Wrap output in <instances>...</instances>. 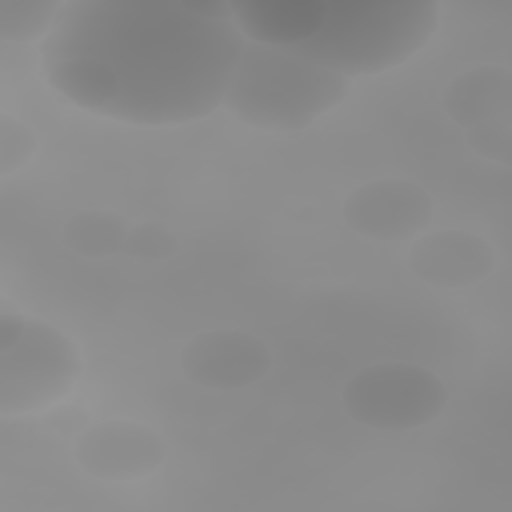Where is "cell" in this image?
<instances>
[{"mask_svg": "<svg viewBox=\"0 0 512 512\" xmlns=\"http://www.w3.org/2000/svg\"><path fill=\"white\" fill-rule=\"evenodd\" d=\"M76 460L90 476L106 482H132L158 470L166 458L162 436L134 420H104L76 440Z\"/></svg>", "mask_w": 512, "mask_h": 512, "instance_id": "obj_7", "label": "cell"}, {"mask_svg": "<svg viewBox=\"0 0 512 512\" xmlns=\"http://www.w3.org/2000/svg\"><path fill=\"white\" fill-rule=\"evenodd\" d=\"M246 40L190 2H66L42 44L48 84L128 124L172 126L214 112Z\"/></svg>", "mask_w": 512, "mask_h": 512, "instance_id": "obj_1", "label": "cell"}, {"mask_svg": "<svg viewBox=\"0 0 512 512\" xmlns=\"http://www.w3.org/2000/svg\"><path fill=\"white\" fill-rule=\"evenodd\" d=\"M80 356L58 328L0 314V414L22 416L62 400L80 376Z\"/></svg>", "mask_w": 512, "mask_h": 512, "instance_id": "obj_4", "label": "cell"}, {"mask_svg": "<svg viewBox=\"0 0 512 512\" xmlns=\"http://www.w3.org/2000/svg\"><path fill=\"white\" fill-rule=\"evenodd\" d=\"M444 382L408 362H380L356 372L342 390L346 414L368 428L408 432L436 420L446 408Z\"/></svg>", "mask_w": 512, "mask_h": 512, "instance_id": "obj_5", "label": "cell"}, {"mask_svg": "<svg viewBox=\"0 0 512 512\" xmlns=\"http://www.w3.org/2000/svg\"><path fill=\"white\" fill-rule=\"evenodd\" d=\"M346 76L286 48L246 42L222 104L238 120L266 130H300L338 106Z\"/></svg>", "mask_w": 512, "mask_h": 512, "instance_id": "obj_3", "label": "cell"}, {"mask_svg": "<svg viewBox=\"0 0 512 512\" xmlns=\"http://www.w3.org/2000/svg\"><path fill=\"white\" fill-rule=\"evenodd\" d=\"M232 22L254 44L292 50L320 28L328 2L256 0L230 2Z\"/></svg>", "mask_w": 512, "mask_h": 512, "instance_id": "obj_10", "label": "cell"}, {"mask_svg": "<svg viewBox=\"0 0 512 512\" xmlns=\"http://www.w3.org/2000/svg\"><path fill=\"white\" fill-rule=\"evenodd\" d=\"M438 18L436 0L328 2L316 34L292 52L346 78L378 74L424 48Z\"/></svg>", "mask_w": 512, "mask_h": 512, "instance_id": "obj_2", "label": "cell"}, {"mask_svg": "<svg viewBox=\"0 0 512 512\" xmlns=\"http://www.w3.org/2000/svg\"><path fill=\"white\" fill-rule=\"evenodd\" d=\"M512 72L506 66L484 64L456 76L444 92L446 114L462 128L498 118L510 110Z\"/></svg>", "mask_w": 512, "mask_h": 512, "instance_id": "obj_11", "label": "cell"}, {"mask_svg": "<svg viewBox=\"0 0 512 512\" xmlns=\"http://www.w3.org/2000/svg\"><path fill=\"white\" fill-rule=\"evenodd\" d=\"M470 146L488 160L510 162V128L508 122H500L498 118L476 124L468 128Z\"/></svg>", "mask_w": 512, "mask_h": 512, "instance_id": "obj_15", "label": "cell"}, {"mask_svg": "<svg viewBox=\"0 0 512 512\" xmlns=\"http://www.w3.org/2000/svg\"><path fill=\"white\" fill-rule=\"evenodd\" d=\"M128 224L108 210H82L64 226V242L88 258L112 256L126 246Z\"/></svg>", "mask_w": 512, "mask_h": 512, "instance_id": "obj_12", "label": "cell"}, {"mask_svg": "<svg viewBox=\"0 0 512 512\" xmlns=\"http://www.w3.org/2000/svg\"><path fill=\"white\" fill-rule=\"evenodd\" d=\"M174 246V236L164 226L148 222L130 228L124 252H130L138 258H160L168 256L174 250Z\"/></svg>", "mask_w": 512, "mask_h": 512, "instance_id": "obj_16", "label": "cell"}, {"mask_svg": "<svg viewBox=\"0 0 512 512\" xmlns=\"http://www.w3.org/2000/svg\"><path fill=\"white\" fill-rule=\"evenodd\" d=\"M408 266L430 286L468 288L492 274L496 252L474 232L446 228L418 238L408 252Z\"/></svg>", "mask_w": 512, "mask_h": 512, "instance_id": "obj_9", "label": "cell"}, {"mask_svg": "<svg viewBox=\"0 0 512 512\" xmlns=\"http://www.w3.org/2000/svg\"><path fill=\"white\" fill-rule=\"evenodd\" d=\"M62 6L58 0H0V38L24 44L48 34Z\"/></svg>", "mask_w": 512, "mask_h": 512, "instance_id": "obj_13", "label": "cell"}, {"mask_svg": "<svg viewBox=\"0 0 512 512\" xmlns=\"http://www.w3.org/2000/svg\"><path fill=\"white\" fill-rule=\"evenodd\" d=\"M272 366L266 342L244 330H208L180 350L182 374L212 390H234L260 382Z\"/></svg>", "mask_w": 512, "mask_h": 512, "instance_id": "obj_8", "label": "cell"}, {"mask_svg": "<svg viewBox=\"0 0 512 512\" xmlns=\"http://www.w3.org/2000/svg\"><path fill=\"white\" fill-rule=\"evenodd\" d=\"M36 150L34 132L18 118L0 114V176L20 170Z\"/></svg>", "mask_w": 512, "mask_h": 512, "instance_id": "obj_14", "label": "cell"}, {"mask_svg": "<svg viewBox=\"0 0 512 512\" xmlns=\"http://www.w3.org/2000/svg\"><path fill=\"white\" fill-rule=\"evenodd\" d=\"M342 216L348 228L364 238L406 240L430 224L434 200L412 180L378 178L346 196Z\"/></svg>", "mask_w": 512, "mask_h": 512, "instance_id": "obj_6", "label": "cell"}]
</instances>
